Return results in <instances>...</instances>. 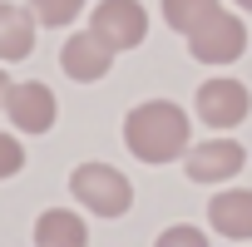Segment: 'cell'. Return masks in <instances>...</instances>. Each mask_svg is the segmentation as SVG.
<instances>
[{
    "instance_id": "1",
    "label": "cell",
    "mask_w": 252,
    "mask_h": 247,
    "mask_svg": "<svg viewBox=\"0 0 252 247\" xmlns=\"http://www.w3.org/2000/svg\"><path fill=\"white\" fill-rule=\"evenodd\" d=\"M188 109L173 104V99H144L129 109L124 119V144L139 163H173L183 158L193 144H188Z\"/></svg>"
},
{
    "instance_id": "2",
    "label": "cell",
    "mask_w": 252,
    "mask_h": 247,
    "mask_svg": "<svg viewBox=\"0 0 252 247\" xmlns=\"http://www.w3.org/2000/svg\"><path fill=\"white\" fill-rule=\"evenodd\" d=\"M69 193L94 217H124V213L134 208V183L124 178L114 163H79L69 173Z\"/></svg>"
},
{
    "instance_id": "3",
    "label": "cell",
    "mask_w": 252,
    "mask_h": 247,
    "mask_svg": "<svg viewBox=\"0 0 252 247\" xmlns=\"http://www.w3.org/2000/svg\"><path fill=\"white\" fill-rule=\"evenodd\" d=\"M89 30L119 55V50H139L149 35V10L139 0H99L89 10Z\"/></svg>"
},
{
    "instance_id": "4",
    "label": "cell",
    "mask_w": 252,
    "mask_h": 247,
    "mask_svg": "<svg viewBox=\"0 0 252 247\" xmlns=\"http://www.w3.org/2000/svg\"><path fill=\"white\" fill-rule=\"evenodd\" d=\"M193 114L208 124V129H237V124L252 114V94H247L242 79L218 74V79H203V84H198V94H193Z\"/></svg>"
},
{
    "instance_id": "5",
    "label": "cell",
    "mask_w": 252,
    "mask_h": 247,
    "mask_svg": "<svg viewBox=\"0 0 252 247\" xmlns=\"http://www.w3.org/2000/svg\"><path fill=\"white\" fill-rule=\"evenodd\" d=\"M242 50H247V25L227 10H218L208 25H198L188 35V55L198 64H232V60H242Z\"/></svg>"
},
{
    "instance_id": "6",
    "label": "cell",
    "mask_w": 252,
    "mask_h": 247,
    "mask_svg": "<svg viewBox=\"0 0 252 247\" xmlns=\"http://www.w3.org/2000/svg\"><path fill=\"white\" fill-rule=\"evenodd\" d=\"M242 168H247V149H242L237 139H227V134L203 139V144H193V149L183 154V173H188L193 183H227V178H237Z\"/></svg>"
},
{
    "instance_id": "7",
    "label": "cell",
    "mask_w": 252,
    "mask_h": 247,
    "mask_svg": "<svg viewBox=\"0 0 252 247\" xmlns=\"http://www.w3.org/2000/svg\"><path fill=\"white\" fill-rule=\"evenodd\" d=\"M5 114L20 134H50L55 119H60V99L50 84L40 79H25V84H10V99H5Z\"/></svg>"
},
{
    "instance_id": "8",
    "label": "cell",
    "mask_w": 252,
    "mask_h": 247,
    "mask_svg": "<svg viewBox=\"0 0 252 247\" xmlns=\"http://www.w3.org/2000/svg\"><path fill=\"white\" fill-rule=\"evenodd\" d=\"M60 69H64L74 84H94V79H104V74L114 69V50H109L94 30H79V35H69V40L60 45Z\"/></svg>"
},
{
    "instance_id": "9",
    "label": "cell",
    "mask_w": 252,
    "mask_h": 247,
    "mask_svg": "<svg viewBox=\"0 0 252 247\" xmlns=\"http://www.w3.org/2000/svg\"><path fill=\"white\" fill-rule=\"evenodd\" d=\"M208 227L232 242H252V188H222L208 198Z\"/></svg>"
},
{
    "instance_id": "10",
    "label": "cell",
    "mask_w": 252,
    "mask_h": 247,
    "mask_svg": "<svg viewBox=\"0 0 252 247\" xmlns=\"http://www.w3.org/2000/svg\"><path fill=\"white\" fill-rule=\"evenodd\" d=\"M30 50H35V15L25 5L0 0V64L30 60Z\"/></svg>"
},
{
    "instance_id": "11",
    "label": "cell",
    "mask_w": 252,
    "mask_h": 247,
    "mask_svg": "<svg viewBox=\"0 0 252 247\" xmlns=\"http://www.w3.org/2000/svg\"><path fill=\"white\" fill-rule=\"evenodd\" d=\"M35 247H89V227L69 208H45L35 217Z\"/></svg>"
},
{
    "instance_id": "12",
    "label": "cell",
    "mask_w": 252,
    "mask_h": 247,
    "mask_svg": "<svg viewBox=\"0 0 252 247\" xmlns=\"http://www.w3.org/2000/svg\"><path fill=\"white\" fill-rule=\"evenodd\" d=\"M218 10H222L218 0H163V20H168V30H178L183 40H188L198 25H208Z\"/></svg>"
},
{
    "instance_id": "13",
    "label": "cell",
    "mask_w": 252,
    "mask_h": 247,
    "mask_svg": "<svg viewBox=\"0 0 252 247\" xmlns=\"http://www.w3.org/2000/svg\"><path fill=\"white\" fill-rule=\"evenodd\" d=\"M25 10L35 15V25H45V30H64V25H74V20L84 15V0H30Z\"/></svg>"
},
{
    "instance_id": "14",
    "label": "cell",
    "mask_w": 252,
    "mask_h": 247,
    "mask_svg": "<svg viewBox=\"0 0 252 247\" xmlns=\"http://www.w3.org/2000/svg\"><path fill=\"white\" fill-rule=\"evenodd\" d=\"M154 247H208V232L203 227H193V222H173V227H163L158 232V242Z\"/></svg>"
},
{
    "instance_id": "15",
    "label": "cell",
    "mask_w": 252,
    "mask_h": 247,
    "mask_svg": "<svg viewBox=\"0 0 252 247\" xmlns=\"http://www.w3.org/2000/svg\"><path fill=\"white\" fill-rule=\"evenodd\" d=\"M25 168V144L15 134H0V178H15Z\"/></svg>"
},
{
    "instance_id": "16",
    "label": "cell",
    "mask_w": 252,
    "mask_h": 247,
    "mask_svg": "<svg viewBox=\"0 0 252 247\" xmlns=\"http://www.w3.org/2000/svg\"><path fill=\"white\" fill-rule=\"evenodd\" d=\"M5 99H10V74L0 69V114H5Z\"/></svg>"
},
{
    "instance_id": "17",
    "label": "cell",
    "mask_w": 252,
    "mask_h": 247,
    "mask_svg": "<svg viewBox=\"0 0 252 247\" xmlns=\"http://www.w3.org/2000/svg\"><path fill=\"white\" fill-rule=\"evenodd\" d=\"M237 5H242V10H252V0H237Z\"/></svg>"
}]
</instances>
